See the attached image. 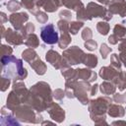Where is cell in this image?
Instances as JSON below:
<instances>
[{
	"instance_id": "obj_27",
	"label": "cell",
	"mask_w": 126,
	"mask_h": 126,
	"mask_svg": "<svg viewBox=\"0 0 126 126\" xmlns=\"http://www.w3.org/2000/svg\"><path fill=\"white\" fill-rule=\"evenodd\" d=\"M31 13H32V15H34L36 21H37L39 24H45V23L47 22V20H48L47 14H46L45 12H43V11H40L39 8H37V7H36L34 10H32Z\"/></svg>"
},
{
	"instance_id": "obj_40",
	"label": "cell",
	"mask_w": 126,
	"mask_h": 126,
	"mask_svg": "<svg viewBox=\"0 0 126 126\" xmlns=\"http://www.w3.org/2000/svg\"><path fill=\"white\" fill-rule=\"evenodd\" d=\"M112 99L117 103L126 104V93H124V94H114Z\"/></svg>"
},
{
	"instance_id": "obj_20",
	"label": "cell",
	"mask_w": 126,
	"mask_h": 126,
	"mask_svg": "<svg viewBox=\"0 0 126 126\" xmlns=\"http://www.w3.org/2000/svg\"><path fill=\"white\" fill-rule=\"evenodd\" d=\"M99 90L102 94L108 95V94H114L116 92V86L112 82L104 81L99 85Z\"/></svg>"
},
{
	"instance_id": "obj_43",
	"label": "cell",
	"mask_w": 126,
	"mask_h": 126,
	"mask_svg": "<svg viewBox=\"0 0 126 126\" xmlns=\"http://www.w3.org/2000/svg\"><path fill=\"white\" fill-rule=\"evenodd\" d=\"M93 37V32L90 28H85L82 32V38L86 41V40H89V39H92Z\"/></svg>"
},
{
	"instance_id": "obj_7",
	"label": "cell",
	"mask_w": 126,
	"mask_h": 126,
	"mask_svg": "<svg viewBox=\"0 0 126 126\" xmlns=\"http://www.w3.org/2000/svg\"><path fill=\"white\" fill-rule=\"evenodd\" d=\"M63 58L70 64V65H77L84 62L86 53L83 49H81L77 45H73L68 49H65L62 54Z\"/></svg>"
},
{
	"instance_id": "obj_18",
	"label": "cell",
	"mask_w": 126,
	"mask_h": 126,
	"mask_svg": "<svg viewBox=\"0 0 126 126\" xmlns=\"http://www.w3.org/2000/svg\"><path fill=\"white\" fill-rule=\"evenodd\" d=\"M29 64H30V66L32 67V69L37 75H39V76L44 75L45 72H46V70H47V67H46L45 63H44L39 57L35 58L33 61L30 62Z\"/></svg>"
},
{
	"instance_id": "obj_30",
	"label": "cell",
	"mask_w": 126,
	"mask_h": 126,
	"mask_svg": "<svg viewBox=\"0 0 126 126\" xmlns=\"http://www.w3.org/2000/svg\"><path fill=\"white\" fill-rule=\"evenodd\" d=\"M84 27V22L83 21H74L70 23V28H69V32L71 34H77L79 30Z\"/></svg>"
},
{
	"instance_id": "obj_53",
	"label": "cell",
	"mask_w": 126,
	"mask_h": 126,
	"mask_svg": "<svg viewBox=\"0 0 126 126\" xmlns=\"http://www.w3.org/2000/svg\"><path fill=\"white\" fill-rule=\"evenodd\" d=\"M120 44H123V45H126V37H123L121 40H120Z\"/></svg>"
},
{
	"instance_id": "obj_42",
	"label": "cell",
	"mask_w": 126,
	"mask_h": 126,
	"mask_svg": "<svg viewBox=\"0 0 126 126\" xmlns=\"http://www.w3.org/2000/svg\"><path fill=\"white\" fill-rule=\"evenodd\" d=\"M66 96L65 94V90L63 91L62 89H56L53 91V97L57 100H62Z\"/></svg>"
},
{
	"instance_id": "obj_22",
	"label": "cell",
	"mask_w": 126,
	"mask_h": 126,
	"mask_svg": "<svg viewBox=\"0 0 126 126\" xmlns=\"http://www.w3.org/2000/svg\"><path fill=\"white\" fill-rule=\"evenodd\" d=\"M59 1H60L61 6H64L71 10H74L75 12H77L81 7L84 6V4L81 0H59Z\"/></svg>"
},
{
	"instance_id": "obj_34",
	"label": "cell",
	"mask_w": 126,
	"mask_h": 126,
	"mask_svg": "<svg viewBox=\"0 0 126 126\" xmlns=\"http://www.w3.org/2000/svg\"><path fill=\"white\" fill-rule=\"evenodd\" d=\"M76 18L78 21H89V17H88V14H87V11H86V7L85 5L83 7H81L77 12H76Z\"/></svg>"
},
{
	"instance_id": "obj_5",
	"label": "cell",
	"mask_w": 126,
	"mask_h": 126,
	"mask_svg": "<svg viewBox=\"0 0 126 126\" xmlns=\"http://www.w3.org/2000/svg\"><path fill=\"white\" fill-rule=\"evenodd\" d=\"M12 112L14 113V115L17 117L19 121L24 123L38 124V123H41L43 119L40 112H37L34 108H32L31 105L27 103L20 104Z\"/></svg>"
},
{
	"instance_id": "obj_51",
	"label": "cell",
	"mask_w": 126,
	"mask_h": 126,
	"mask_svg": "<svg viewBox=\"0 0 126 126\" xmlns=\"http://www.w3.org/2000/svg\"><path fill=\"white\" fill-rule=\"evenodd\" d=\"M99 3H101V4H103V5H107L109 2H110V0H97Z\"/></svg>"
},
{
	"instance_id": "obj_48",
	"label": "cell",
	"mask_w": 126,
	"mask_h": 126,
	"mask_svg": "<svg viewBox=\"0 0 126 126\" xmlns=\"http://www.w3.org/2000/svg\"><path fill=\"white\" fill-rule=\"evenodd\" d=\"M98 85L97 84H94V85H93L92 86V88H91V92H90V95H94V94H96V92H97V89H98Z\"/></svg>"
},
{
	"instance_id": "obj_15",
	"label": "cell",
	"mask_w": 126,
	"mask_h": 126,
	"mask_svg": "<svg viewBox=\"0 0 126 126\" xmlns=\"http://www.w3.org/2000/svg\"><path fill=\"white\" fill-rule=\"evenodd\" d=\"M96 73L92 71L91 68H78L75 69V79L76 80H84L87 82H94L96 80Z\"/></svg>"
},
{
	"instance_id": "obj_38",
	"label": "cell",
	"mask_w": 126,
	"mask_h": 126,
	"mask_svg": "<svg viewBox=\"0 0 126 126\" xmlns=\"http://www.w3.org/2000/svg\"><path fill=\"white\" fill-rule=\"evenodd\" d=\"M118 50H119V58L121 60V62L123 63L124 67L126 68V45L120 44L118 45Z\"/></svg>"
},
{
	"instance_id": "obj_19",
	"label": "cell",
	"mask_w": 126,
	"mask_h": 126,
	"mask_svg": "<svg viewBox=\"0 0 126 126\" xmlns=\"http://www.w3.org/2000/svg\"><path fill=\"white\" fill-rule=\"evenodd\" d=\"M107 114L111 117H123L125 115V108L120 105V103H111L108 107Z\"/></svg>"
},
{
	"instance_id": "obj_16",
	"label": "cell",
	"mask_w": 126,
	"mask_h": 126,
	"mask_svg": "<svg viewBox=\"0 0 126 126\" xmlns=\"http://www.w3.org/2000/svg\"><path fill=\"white\" fill-rule=\"evenodd\" d=\"M61 6L59 0H37L36 1V7L42 8L45 12L53 13L57 11V9Z\"/></svg>"
},
{
	"instance_id": "obj_4",
	"label": "cell",
	"mask_w": 126,
	"mask_h": 126,
	"mask_svg": "<svg viewBox=\"0 0 126 126\" xmlns=\"http://www.w3.org/2000/svg\"><path fill=\"white\" fill-rule=\"evenodd\" d=\"M91 88L92 86L90 85V82L84 80L73 79L65 82V90L72 91L74 93V96L78 98V100L83 105H87L90 102L89 95H90Z\"/></svg>"
},
{
	"instance_id": "obj_50",
	"label": "cell",
	"mask_w": 126,
	"mask_h": 126,
	"mask_svg": "<svg viewBox=\"0 0 126 126\" xmlns=\"http://www.w3.org/2000/svg\"><path fill=\"white\" fill-rule=\"evenodd\" d=\"M111 124L112 125H126V121H114Z\"/></svg>"
},
{
	"instance_id": "obj_1",
	"label": "cell",
	"mask_w": 126,
	"mask_h": 126,
	"mask_svg": "<svg viewBox=\"0 0 126 126\" xmlns=\"http://www.w3.org/2000/svg\"><path fill=\"white\" fill-rule=\"evenodd\" d=\"M51 102H53V92L46 82L40 81L31 87L25 103L31 105L37 112H42Z\"/></svg>"
},
{
	"instance_id": "obj_47",
	"label": "cell",
	"mask_w": 126,
	"mask_h": 126,
	"mask_svg": "<svg viewBox=\"0 0 126 126\" xmlns=\"http://www.w3.org/2000/svg\"><path fill=\"white\" fill-rule=\"evenodd\" d=\"M107 40H108V42H109L110 44H112V45H115V44L118 43V41H120V39H119L115 34H111V35H109L108 38H107Z\"/></svg>"
},
{
	"instance_id": "obj_35",
	"label": "cell",
	"mask_w": 126,
	"mask_h": 126,
	"mask_svg": "<svg viewBox=\"0 0 126 126\" xmlns=\"http://www.w3.org/2000/svg\"><path fill=\"white\" fill-rule=\"evenodd\" d=\"M57 28H58V30L61 32V33H62V32H69L70 23H69V21L60 19V20L57 22Z\"/></svg>"
},
{
	"instance_id": "obj_31",
	"label": "cell",
	"mask_w": 126,
	"mask_h": 126,
	"mask_svg": "<svg viewBox=\"0 0 126 126\" xmlns=\"http://www.w3.org/2000/svg\"><path fill=\"white\" fill-rule=\"evenodd\" d=\"M34 30H35L34 25H33L32 23H28V24H27L26 26H24V27L21 29V31H19V32L23 34V36H24V37H25V39H26V37H27L29 34L33 33Z\"/></svg>"
},
{
	"instance_id": "obj_17",
	"label": "cell",
	"mask_w": 126,
	"mask_h": 126,
	"mask_svg": "<svg viewBox=\"0 0 126 126\" xmlns=\"http://www.w3.org/2000/svg\"><path fill=\"white\" fill-rule=\"evenodd\" d=\"M121 71V70H120ZM119 73V70L115 69L113 66L109 65V66H104V67H101L99 69V72H98V75L101 79H103L104 81H110L112 82L115 77L118 75Z\"/></svg>"
},
{
	"instance_id": "obj_44",
	"label": "cell",
	"mask_w": 126,
	"mask_h": 126,
	"mask_svg": "<svg viewBox=\"0 0 126 126\" xmlns=\"http://www.w3.org/2000/svg\"><path fill=\"white\" fill-rule=\"evenodd\" d=\"M10 84H11V79L4 77V76L1 77V91L2 92H5L9 88Z\"/></svg>"
},
{
	"instance_id": "obj_6",
	"label": "cell",
	"mask_w": 126,
	"mask_h": 126,
	"mask_svg": "<svg viewBox=\"0 0 126 126\" xmlns=\"http://www.w3.org/2000/svg\"><path fill=\"white\" fill-rule=\"evenodd\" d=\"M86 11L89 17V21L93 20L94 18H101L104 21L108 22L112 19V14L107 11V8H104L102 5L96 4L94 2L88 3L86 7Z\"/></svg>"
},
{
	"instance_id": "obj_2",
	"label": "cell",
	"mask_w": 126,
	"mask_h": 126,
	"mask_svg": "<svg viewBox=\"0 0 126 126\" xmlns=\"http://www.w3.org/2000/svg\"><path fill=\"white\" fill-rule=\"evenodd\" d=\"M2 76L14 81H22L28 77V71L23 65V61L14 55L1 57Z\"/></svg>"
},
{
	"instance_id": "obj_41",
	"label": "cell",
	"mask_w": 126,
	"mask_h": 126,
	"mask_svg": "<svg viewBox=\"0 0 126 126\" xmlns=\"http://www.w3.org/2000/svg\"><path fill=\"white\" fill-rule=\"evenodd\" d=\"M84 46H85L88 50L94 51V50H95L96 47H97V42H96L95 40H94V39H89V40H86V41H85Z\"/></svg>"
},
{
	"instance_id": "obj_28",
	"label": "cell",
	"mask_w": 126,
	"mask_h": 126,
	"mask_svg": "<svg viewBox=\"0 0 126 126\" xmlns=\"http://www.w3.org/2000/svg\"><path fill=\"white\" fill-rule=\"evenodd\" d=\"M109 29H110L109 24L106 21H101L96 24V31L101 35H106L109 32Z\"/></svg>"
},
{
	"instance_id": "obj_10",
	"label": "cell",
	"mask_w": 126,
	"mask_h": 126,
	"mask_svg": "<svg viewBox=\"0 0 126 126\" xmlns=\"http://www.w3.org/2000/svg\"><path fill=\"white\" fill-rule=\"evenodd\" d=\"M107 11L112 15H118L121 18L126 17V0H111L107 4Z\"/></svg>"
},
{
	"instance_id": "obj_37",
	"label": "cell",
	"mask_w": 126,
	"mask_h": 126,
	"mask_svg": "<svg viewBox=\"0 0 126 126\" xmlns=\"http://www.w3.org/2000/svg\"><path fill=\"white\" fill-rule=\"evenodd\" d=\"M36 1L37 0H22L21 3L24 6V8L28 9L30 12L34 10L36 8Z\"/></svg>"
},
{
	"instance_id": "obj_23",
	"label": "cell",
	"mask_w": 126,
	"mask_h": 126,
	"mask_svg": "<svg viewBox=\"0 0 126 126\" xmlns=\"http://www.w3.org/2000/svg\"><path fill=\"white\" fill-rule=\"evenodd\" d=\"M25 44L30 47V48H36L38 47L39 45V39H38V36L35 34V33H31L29 34L27 37H26V40H25Z\"/></svg>"
},
{
	"instance_id": "obj_8",
	"label": "cell",
	"mask_w": 126,
	"mask_h": 126,
	"mask_svg": "<svg viewBox=\"0 0 126 126\" xmlns=\"http://www.w3.org/2000/svg\"><path fill=\"white\" fill-rule=\"evenodd\" d=\"M45 59L48 63H50L51 66H53L55 69H58V70H64L71 67V65L63 58V56L53 49H50L46 52Z\"/></svg>"
},
{
	"instance_id": "obj_24",
	"label": "cell",
	"mask_w": 126,
	"mask_h": 126,
	"mask_svg": "<svg viewBox=\"0 0 126 126\" xmlns=\"http://www.w3.org/2000/svg\"><path fill=\"white\" fill-rule=\"evenodd\" d=\"M71 35L69 34V32H62L59 40H58V46L61 49H66V47H68V45L71 43Z\"/></svg>"
},
{
	"instance_id": "obj_46",
	"label": "cell",
	"mask_w": 126,
	"mask_h": 126,
	"mask_svg": "<svg viewBox=\"0 0 126 126\" xmlns=\"http://www.w3.org/2000/svg\"><path fill=\"white\" fill-rule=\"evenodd\" d=\"M13 53V48L10 47L9 45L2 44V56H7V55H12Z\"/></svg>"
},
{
	"instance_id": "obj_12",
	"label": "cell",
	"mask_w": 126,
	"mask_h": 126,
	"mask_svg": "<svg viewBox=\"0 0 126 126\" xmlns=\"http://www.w3.org/2000/svg\"><path fill=\"white\" fill-rule=\"evenodd\" d=\"M4 38L9 44L15 45V46L23 44L24 39H25V37L23 36V34L19 31H16V30L14 31L10 28H8L6 30V32L4 34Z\"/></svg>"
},
{
	"instance_id": "obj_45",
	"label": "cell",
	"mask_w": 126,
	"mask_h": 126,
	"mask_svg": "<svg viewBox=\"0 0 126 126\" xmlns=\"http://www.w3.org/2000/svg\"><path fill=\"white\" fill-rule=\"evenodd\" d=\"M59 18L62 20H66V21H71L72 19V14L69 10H62L59 12Z\"/></svg>"
},
{
	"instance_id": "obj_26",
	"label": "cell",
	"mask_w": 126,
	"mask_h": 126,
	"mask_svg": "<svg viewBox=\"0 0 126 126\" xmlns=\"http://www.w3.org/2000/svg\"><path fill=\"white\" fill-rule=\"evenodd\" d=\"M98 63V60H97V57L94 55V54H86V57H85V60L83 62V64H85L88 68H95L96 65Z\"/></svg>"
},
{
	"instance_id": "obj_25",
	"label": "cell",
	"mask_w": 126,
	"mask_h": 126,
	"mask_svg": "<svg viewBox=\"0 0 126 126\" xmlns=\"http://www.w3.org/2000/svg\"><path fill=\"white\" fill-rule=\"evenodd\" d=\"M38 55L37 53L35 52V50L33 48H28V49H25L23 52H22V58L27 61V62H32L33 61L35 58H37Z\"/></svg>"
},
{
	"instance_id": "obj_32",
	"label": "cell",
	"mask_w": 126,
	"mask_h": 126,
	"mask_svg": "<svg viewBox=\"0 0 126 126\" xmlns=\"http://www.w3.org/2000/svg\"><path fill=\"white\" fill-rule=\"evenodd\" d=\"M22 6H23L22 3L19 2V1H17V0H10V1L6 4V7H7L8 11L13 12V13H15V12L18 11V10H20V9L22 8Z\"/></svg>"
},
{
	"instance_id": "obj_13",
	"label": "cell",
	"mask_w": 126,
	"mask_h": 126,
	"mask_svg": "<svg viewBox=\"0 0 126 126\" xmlns=\"http://www.w3.org/2000/svg\"><path fill=\"white\" fill-rule=\"evenodd\" d=\"M8 110H10L7 106H3L1 108V120L0 123L3 126H20V121L17 119V117L14 115V113H10Z\"/></svg>"
},
{
	"instance_id": "obj_3",
	"label": "cell",
	"mask_w": 126,
	"mask_h": 126,
	"mask_svg": "<svg viewBox=\"0 0 126 126\" xmlns=\"http://www.w3.org/2000/svg\"><path fill=\"white\" fill-rule=\"evenodd\" d=\"M112 102V98L108 96H98L91 99L89 102V112L91 119L96 125H107L106 116L108 107Z\"/></svg>"
},
{
	"instance_id": "obj_39",
	"label": "cell",
	"mask_w": 126,
	"mask_h": 126,
	"mask_svg": "<svg viewBox=\"0 0 126 126\" xmlns=\"http://www.w3.org/2000/svg\"><path fill=\"white\" fill-rule=\"evenodd\" d=\"M111 50H112L111 47H109L106 43H101L100 48H99V53H100L102 59H106L107 56H108V54L111 52Z\"/></svg>"
},
{
	"instance_id": "obj_33",
	"label": "cell",
	"mask_w": 126,
	"mask_h": 126,
	"mask_svg": "<svg viewBox=\"0 0 126 126\" xmlns=\"http://www.w3.org/2000/svg\"><path fill=\"white\" fill-rule=\"evenodd\" d=\"M110 65L113 66L115 69L117 70H121V65H122V62L118 56V54L116 53H113L111 56H110Z\"/></svg>"
},
{
	"instance_id": "obj_11",
	"label": "cell",
	"mask_w": 126,
	"mask_h": 126,
	"mask_svg": "<svg viewBox=\"0 0 126 126\" xmlns=\"http://www.w3.org/2000/svg\"><path fill=\"white\" fill-rule=\"evenodd\" d=\"M46 111L48 112L50 118L57 123H62L65 120V110L56 102H51Z\"/></svg>"
},
{
	"instance_id": "obj_29",
	"label": "cell",
	"mask_w": 126,
	"mask_h": 126,
	"mask_svg": "<svg viewBox=\"0 0 126 126\" xmlns=\"http://www.w3.org/2000/svg\"><path fill=\"white\" fill-rule=\"evenodd\" d=\"M113 34H115L121 40L126 35V27L121 24H116L113 28Z\"/></svg>"
},
{
	"instance_id": "obj_14",
	"label": "cell",
	"mask_w": 126,
	"mask_h": 126,
	"mask_svg": "<svg viewBox=\"0 0 126 126\" xmlns=\"http://www.w3.org/2000/svg\"><path fill=\"white\" fill-rule=\"evenodd\" d=\"M29 20L28 13L21 12V13H12L9 16V22L12 24L13 28L16 31H21V29L24 27V23Z\"/></svg>"
},
{
	"instance_id": "obj_21",
	"label": "cell",
	"mask_w": 126,
	"mask_h": 126,
	"mask_svg": "<svg viewBox=\"0 0 126 126\" xmlns=\"http://www.w3.org/2000/svg\"><path fill=\"white\" fill-rule=\"evenodd\" d=\"M112 83L116 86V88H118V90L124 91L126 89V72H123L122 70L119 71L118 75L115 77Z\"/></svg>"
},
{
	"instance_id": "obj_36",
	"label": "cell",
	"mask_w": 126,
	"mask_h": 126,
	"mask_svg": "<svg viewBox=\"0 0 126 126\" xmlns=\"http://www.w3.org/2000/svg\"><path fill=\"white\" fill-rule=\"evenodd\" d=\"M61 75L64 77L65 81L73 80V79H75V69H72L71 67H69L67 69L61 70Z\"/></svg>"
},
{
	"instance_id": "obj_49",
	"label": "cell",
	"mask_w": 126,
	"mask_h": 126,
	"mask_svg": "<svg viewBox=\"0 0 126 126\" xmlns=\"http://www.w3.org/2000/svg\"><path fill=\"white\" fill-rule=\"evenodd\" d=\"M0 18H1V24H2V25L8 21V18H7L6 14H5L4 12H1V13H0Z\"/></svg>"
},
{
	"instance_id": "obj_9",
	"label": "cell",
	"mask_w": 126,
	"mask_h": 126,
	"mask_svg": "<svg viewBox=\"0 0 126 126\" xmlns=\"http://www.w3.org/2000/svg\"><path fill=\"white\" fill-rule=\"evenodd\" d=\"M40 37L46 44H55L58 43L59 35L55 31L53 24H48L40 29Z\"/></svg>"
},
{
	"instance_id": "obj_54",
	"label": "cell",
	"mask_w": 126,
	"mask_h": 126,
	"mask_svg": "<svg viewBox=\"0 0 126 126\" xmlns=\"http://www.w3.org/2000/svg\"><path fill=\"white\" fill-rule=\"evenodd\" d=\"M41 124L42 125H44V124H53V122H50V121H42Z\"/></svg>"
},
{
	"instance_id": "obj_52",
	"label": "cell",
	"mask_w": 126,
	"mask_h": 126,
	"mask_svg": "<svg viewBox=\"0 0 126 126\" xmlns=\"http://www.w3.org/2000/svg\"><path fill=\"white\" fill-rule=\"evenodd\" d=\"M5 32H6V30L4 29V27H3V25H2V26H1V35H2V37H4Z\"/></svg>"
}]
</instances>
